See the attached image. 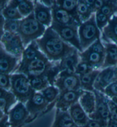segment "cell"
I'll use <instances>...</instances> for the list:
<instances>
[{
    "label": "cell",
    "instance_id": "obj_8",
    "mask_svg": "<svg viewBox=\"0 0 117 127\" xmlns=\"http://www.w3.org/2000/svg\"><path fill=\"white\" fill-rule=\"evenodd\" d=\"M1 45L6 51L21 60L25 47L19 34L4 32L1 35Z\"/></svg>",
    "mask_w": 117,
    "mask_h": 127
},
{
    "label": "cell",
    "instance_id": "obj_1",
    "mask_svg": "<svg viewBox=\"0 0 117 127\" xmlns=\"http://www.w3.org/2000/svg\"><path fill=\"white\" fill-rule=\"evenodd\" d=\"M38 47L50 62H59L77 50L58 35L51 27L47 28L43 36L36 40Z\"/></svg>",
    "mask_w": 117,
    "mask_h": 127
},
{
    "label": "cell",
    "instance_id": "obj_40",
    "mask_svg": "<svg viewBox=\"0 0 117 127\" xmlns=\"http://www.w3.org/2000/svg\"><path fill=\"white\" fill-rule=\"evenodd\" d=\"M89 48L91 49L92 50L97 52V53L106 54V49H105V46L103 45V44L102 43L101 39H98L97 41L94 42V43L90 46Z\"/></svg>",
    "mask_w": 117,
    "mask_h": 127
},
{
    "label": "cell",
    "instance_id": "obj_42",
    "mask_svg": "<svg viewBox=\"0 0 117 127\" xmlns=\"http://www.w3.org/2000/svg\"><path fill=\"white\" fill-rule=\"evenodd\" d=\"M107 122L90 119L85 126L80 127H106Z\"/></svg>",
    "mask_w": 117,
    "mask_h": 127
},
{
    "label": "cell",
    "instance_id": "obj_2",
    "mask_svg": "<svg viewBox=\"0 0 117 127\" xmlns=\"http://www.w3.org/2000/svg\"><path fill=\"white\" fill-rule=\"evenodd\" d=\"M46 29L36 20L34 12L21 20L18 34L25 47L33 41L42 37Z\"/></svg>",
    "mask_w": 117,
    "mask_h": 127
},
{
    "label": "cell",
    "instance_id": "obj_6",
    "mask_svg": "<svg viewBox=\"0 0 117 127\" xmlns=\"http://www.w3.org/2000/svg\"><path fill=\"white\" fill-rule=\"evenodd\" d=\"M55 105V103L51 104L48 103L41 92H36L25 104V106L30 114V118L28 123L31 122L42 114L45 113Z\"/></svg>",
    "mask_w": 117,
    "mask_h": 127
},
{
    "label": "cell",
    "instance_id": "obj_29",
    "mask_svg": "<svg viewBox=\"0 0 117 127\" xmlns=\"http://www.w3.org/2000/svg\"><path fill=\"white\" fill-rule=\"evenodd\" d=\"M77 12L82 23L87 21L94 14L91 7L86 3L85 0L78 1Z\"/></svg>",
    "mask_w": 117,
    "mask_h": 127
},
{
    "label": "cell",
    "instance_id": "obj_22",
    "mask_svg": "<svg viewBox=\"0 0 117 127\" xmlns=\"http://www.w3.org/2000/svg\"><path fill=\"white\" fill-rule=\"evenodd\" d=\"M79 103L88 116L94 112L96 97L94 92L83 91L79 99Z\"/></svg>",
    "mask_w": 117,
    "mask_h": 127
},
{
    "label": "cell",
    "instance_id": "obj_19",
    "mask_svg": "<svg viewBox=\"0 0 117 127\" xmlns=\"http://www.w3.org/2000/svg\"><path fill=\"white\" fill-rule=\"evenodd\" d=\"M41 53V51H40L36 41H34L31 42L25 49L24 53L22 54L20 66L17 71V72L20 71L29 63L36 58Z\"/></svg>",
    "mask_w": 117,
    "mask_h": 127
},
{
    "label": "cell",
    "instance_id": "obj_10",
    "mask_svg": "<svg viewBox=\"0 0 117 127\" xmlns=\"http://www.w3.org/2000/svg\"><path fill=\"white\" fill-rule=\"evenodd\" d=\"M96 106L94 112L89 115L90 119L108 122L110 119V112L107 101V97L102 92L94 91Z\"/></svg>",
    "mask_w": 117,
    "mask_h": 127
},
{
    "label": "cell",
    "instance_id": "obj_31",
    "mask_svg": "<svg viewBox=\"0 0 117 127\" xmlns=\"http://www.w3.org/2000/svg\"><path fill=\"white\" fill-rule=\"evenodd\" d=\"M16 3L17 8L24 18L28 17L33 12H34V5L33 1L16 0Z\"/></svg>",
    "mask_w": 117,
    "mask_h": 127
},
{
    "label": "cell",
    "instance_id": "obj_21",
    "mask_svg": "<svg viewBox=\"0 0 117 127\" xmlns=\"http://www.w3.org/2000/svg\"><path fill=\"white\" fill-rule=\"evenodd\" d=\"M103 41L117 44V13L115 14L102 31Z\"/></svg>",
    "mask_w": 117,
    "mask_h": 127
},
{
    "label": "cell",
    "instance_id": "obj_34",
    "mask_svg": "<svg viewBox=\"0 0 117 127\" xmlns=\"http://www.w3.org/2000/svg\"><path fill=\"white\" fill-rule=\"evenodd\" d=\"M99 11L112 18L113 15L117 13V1H106Z\"/></svg>",
    "mask_w": 117,
    "mask_h": 127
},
{
    "label": "cell",
    "instance_id": "obj_13",
    "mask_svg": "<svg viewBox=\"0 0 117 127\" xmlns=\"http://www.w3.org/2000/svg\"><path fill=\"white\" fill-rule=\"evenodd\" d=\"M83 90L80 89L77 91H69L61 92L55 102L56 109L63 111H68L75 104L79 101Z\"/></svg>",
    "mask_w": 117,
    "mask_h": 127
},
{
    "label": "cell",
    "instance_id": "obj_49",
    "mask_svg": "<svg viewBox=\"0 0 117 127\" xmlns=\"http://www.w3.org/2000/svg\"></svg>",
    "mask_w": 117,
    "mask_h": 127
},
{
    "label": "cell",
    "instance_id": "obj_4",
    "mask_svg": "<svg viewBox=\"0 0 117 127\" xmlns=\"http://www.w3.org/2000/svg\"><path fill=\"white\" fill-rule=\"evenodd\" d=\"M78 34L83 51L89 48L94 42L100 39L101 31L96 23L95 13L92 14L87 21L80 25L78 28Z\"/></svg>",
    "mask_w": 117,
    "mask_h": 127
},
{
    "label": "cell",
    "instance_id": "obj_24",
    "mask_svg": "<svg viewBox=\"0 0 117 127\" xmlns=\"http://www.w3.org/2000/svg\"><path fill=\"white\" fill-rule=\"evenodd\" d=\"M106 57L102 68L117 66V45L112 42H105Z\"/></svg>",
    "mask_w": 117,
    "mask_h": 127
},
{
    "label": "cell",
    "instance_id": "obj_35",
    "mask_svg": "<svg viewBox=\"0 0 117 127\" xmlns=\"http://www.w3.org/2000/svg\"><path fill=\"white\" fill-rule=\"evenodd\" d=\"M94 70V68L91 65L88 64L85 62L80 61L77 66L76 67L75 74L80 76L88 74V73L93 71Z\"/></svg>",
    "mask_w": 117,
    "mask_h": 127
},
{
    "label": "cell",
    "instance_id": "obj_17",
    "mask_svg": "<svg viewBox=\"0 0 117 127\" xmlns=\"http://www.w3.org/2000/svg\"><path fill=\"white\" fill-rule=\"evenodd\" d=\"M51 14L53 18L52 22L61 25L79 26V25L66 11L57 5L55 1L54 4L51 7Z\"/></svg>",
    "mask_w": 117,
    "mask_h": 127
},
{
    "label": "cell",
    "instance_id": "obj_11",
    "mask_svg": "<svg viewBox=\"0 0 117 127\" xmlns=\"http://www.w3.org/2000/svg\"><path fill=\"white\" fill-rule=\"evenodd\" d=\"M116 81H117V66L107 67L101 70L94 84V88L95 91L103 93L107 86Z\"/></svg>",
    "mask_w": 117,
    "mask_h": 127
},
{
    "label": "cell",
    "instance_id": "obj_43",
    "mask_svg": "<svg viewBox=\"0 0 117 127\" xmlns=\"http://www.w3.org/2000/svg\"><path fill=\"white\" fill-rule=\"evenodd\" d=\"M0 127H10L9 122L8 115L1 114L0 116Z\"/></svg>",
    "mask_w": 117,
    "mask_h": 127
},
{
    "label": "cell",
    "instance_id": "obj_14",
    "mask_svg": "<svg viewBox=\"0 0 117 127\" xmlns=\"http://www.w3.org/2000/svg\"><path fill=\"white\" fill-rule=\"evenodd\" d=\"M20 59L6 51L3 46L0 47V71L1 74H10L17 71L21 62Z\"/></svg>",
    "mask_w": 117,
    "mask_h": 127
},
{
    "label": "cell",
    "instance_id": "obj_48",
    "mask_svg": "<svg viewBox=\"0 0 117 127\" xmlns=\"http://www.w3.org/2000/svg\"><path fill=\"white\" fill-rule=\"evenodd\" d=\"M78 127V126H76V127Z\"/></svg>",
    "mask_w": 117,
    "mask_h": 127
},
{
    "label": "cell",
    "instance_id": "obj_26",
    "mask_svg": "<svg viewBox=\"0 0 117 127\" xmlns=\"http://www.w3.org/2000/svg\"><path fill=\"white\" fill-rule=\"evenodd\" d=\"M56 1L57 5L66 11L80 25L82 24L77 12L78 1L76 0H58Z\"/></svg>",
    "mask_w": 117,
    "mask_h": 127
},
{
    "label": "cell",
    "instance_id": "obj_46",
    "mask_svg": "<svg viewBox=\"0 0 117 127\" xmlns=\"http://www.w3.org/2000/svg\"><path fill=\"white\" fill-rule=\"evenodd\" d=\"M9 2V1H0V9L1 11L3 10L5 7L6 6L7 3Z\"/></svg>",
    "mask_w": 117,
    "mask_h": 127
},
{
    "label": "cell",
    "instance_id": "obj_7",
    "mask_svg": "<svg viewBox=\"0 0 117 127\" xmlns=\"http://www.w3.org/2000/svg\"><path fill=\"white\" fill-rule=\"evenodd\" d=\"M50 27L65 42L73 46L79 53L83 52L78 34L79 26L61 25L52 22Z\"/></svg>",
    "mask_w": 117,
    "mask_h": 127
},
{
    "label": "cell",
    "instance_id": "obj_5",
    "mask_svg": "<svg viewBox=\"0 0 117 127\" xmlns=\"http://www.w3.org/2000/svg\"><path fill=\"white\" fill-rule=\"evenodd\" d=\"M54 64L47 58L42 53L18 72L24 74L28 78L33 76H46L48 71Z\"/></svg>",
    "mask_w": 117,
    "mask_h": 127
},
{
    "label": "cell",
    "instance_id": "obj_20",
    "mask_svg": "<svg viewBox=\"0 0 117 127\" xmlns=\"http://www.w3.org/2000/svg\"><path fill=\"white\" fill-rule=\"evenodd\" d=\"M69 112L75 124L78 127L85 126L90 120L89 116L82 108L79 101L71 107Z\"/></svg>",
    "mask_w": 117,
    "mask_h": 127
},
{
    "label": "cell",
    "instance_id": "obj_3",
    "mask_svg": "<svg viewBox=\"0 0 117 127\" xmlns=\"http://www.w3.org/2000/svg\"><path fill=\"white\" fill-rule=\"evenodd\" d=\"M10 91L18 102L25 104L36 92L30 85L28 77L24 74L16 73L11 75Z\"/></svg>",
    "mask_w": 117,
    "mask_h": 127
},
{
    "label": "cell",
    "instance_id": "obj_50",
    "mask_svg": "<svg viewBox=\"0 0 117 127\" xmlns=\"http://www.w3.org/2000/svg\"></svg>",
    "mask_w": 117,
    "mask_h": 127
},
{
    "label": "cell",
    "instance_id": "obj_41",
    "mask_svg": "<svg viewBox=\"0 0 117 127\" xmlns=\"http://www.w3.org/2000/svg\"><path fill=\"white\" fill-rule=\"evenodd\" d=\"M107 97V96H106ZM107 101L110 112V118L117 122V106L112 100L107 97Z\"/></svg>",
    "mask_w": 117,
    "mask_h": 127
},
{
    "label": "cell",
    "instance_id": "obj_45",
    "mask_svg": "<svg viewBox=\"0 0 117 127\" xmlns=\"http://www.w3.org/2000/svg\"><path fill=\"white\" fill-rule=\"evenodd\" d=\"M40 2L46 6L51 8V7L54 4L55 1H40Z\"/></svg>",
    "mask_w": 117,
    "mask_h": 127
},
{
    "label": "cell",
    "instance_id": "obj_27",
    "mask_svg": "<svg viewBox=\"0 0 117 127\" xmlns=\"http://www.w3.org/2000/svg\"><path fill=\"white\" fill-rule=\"evenodd\" d=\"M1 15L5 20H21L24 18L17 8L16 0L9 1L6 6L1 11Z\"/></svg>",
    "mask_w": 117,
    "mask_h": 127
},
{
    "label": "cell",
    "instance_id": "obj_16",
    "mask_svg": "<svg viewBox=\"0 0 117 127\" xmlns=\"http://www.w3.org/2000/svg\"><path fill=\"white\" fill-rule=\"evenodd\" d=\"M79 56L80 61L91 65L94 70H99L104 64L106 54L97 53L89 47L82 53L79 52Z\"/></svg>",
    "mask_w": 117,
    "mask_h": 127
},
{
    "label": "cell",
    "instance_id": "obj_37",
    "mask_svg": "<svg viewBox=\"0 0 117 127\" xmlns=\"http://www.w3.org/2000/svg\"><path fill=\"white\" fill-rule=\"evenodd\" d=\"M103 94L109 99L117 97V81L112 83L107 86Z\"/></svg>",
    "mask_w": 117,
    "mask_h": 127
},
{
    "label": "cell",
    "instance_id": "obj_23",
    "mask_svg": "<svg viewBox=\"0 0 117 127\" xmlns=\"http://www.w3.org/2000/svg\"><path fill=\"white\" fill-rule=\"evenodd\" d=\"M80 61L79 56V51L76 50L74 53L68 57L64 58L62 60L56 62L57 66L59 71V72L71 69L76 71V67Z\"/></svg>",
    "mask_w": 117,
    "mask_h": 127
},
{
    "label": "cell",
    "instance_id": "obj_15",
    "mask_svg": "<svg viewBox=\"0 0 117 127\" xmlns=\"http://www.w3.org/2000/svg\"><path fill=\"white\" fill-rule=\"evenodd\" d=\"M34 5V16L40 24L46 28H49L53 22L51 8L47 7L40 1H33Z\"/></svg>",
    "mask_w": 117,
    "mask_h": 127
},
{
    "label": "cell",
    "instance_id": "obj_36",
    "mask_svg": "<svg viewBox=\"0 0 117 127\" xmlns=\"http://www.w3.org/2000/svg\"><path fill=\"white\" fill-rule=\"evenodd\" d=\"M111 18L107 17V15L103 14L100 11H97L95 13V20L98 28L102 32L103 28L108 24Z\"/></svg>",
    "mask_w": 117,
    "mask_h": 127
},
{
    "label": "cell",
    "instance_id": "obj_12",
    "mask_svg": "<svg viewBox=\"0 0 117 127\" xmlns=\"http://www.w3.org/2000/svg\"><path fill=\"white\" fill-rule=\"evenodd\" d=\"M54 86L58 88L60 93L69 91H77L81 89L79 76L76 74L64 75L59 73Z\"/></svg>",
    "mask_w": 117,
    "mask_h": 127
},
{
    "label": "cell",
    "instance_id": "obj_25",
    "mask_svg": "<svg viewBox=\"0 0 117 127\" xmlns=\"http://www.w3.org/2000/svg\"><path fill=\"white\" fill-rule=\"evenodd\" d=\"M76 126L68 111L56 109L54 121L51 127H74Z\"/></svg>",
    "mask_w": 117,
    "mask_h": 127
},
{
    "label": "cell",
    "instance_id": "obj_9",
    "mask_svg": "<svg viewBox=\"0 0 117 127\" xmlns=\"http://www.w3.org/2000/svg\"><path fill=\"white\" fill-rule=\"evenodd\" d=\"M8 116L10 127H21L28 123L30 114L25 104L21 102H18L9 111Z\"/></svg>",
    "mask_w": 117,
    "mask_h": 127
},
{
    "label": "cell",
    "instance_id": "obj_39",
    "mask_svg": "<svg viewBox=\"0 0 117 127\" xmlns=\"http://www.w3.org/2000/svg\"><path fill=\"white\" fill-rule=\"evenodd\" d=\"M86 3L91 7L93 13H96L97 11L101 10L102 7L105 4V1L102 0H97V1H91V0H85Z\"/></svg>",
    "mask_w": 117,
    "mask_h": 127
},
{
    "label": "cell",
    "instance_id": "obj_44",
    "mask_svg": "<svg viewBox=\"0 0 117 127\" xmlns=\"http://www.w3.org/2000/svg\"><path fill=\"white\" fill-rule=\"evenodd\" d=\"M106 127H117V122L110 118L107 122Z\"/></svg>",
    "mask_w": 117,
    "mask_h": 127
},
{
    "label": "cell",
    "instance_id": "obj_33",
    "mask_svg": "<svg viewBox=\"0 0 117 127\" xmlns=\"http://www.w3.org/2000/svg\"><path fill=\"white\" fill-rule=\"evenodd\" d=\"M21 20H5L3 29L1 32V35L4 32H9L13 34H18Z\"/></svg>",
    "mask_w": 117,
    "mask_h": 127
},
{
    "label": "cell",
    "instance_id": "obj_47",
    "mask_svg": "<svg viewBox=\"0 0 117 127\" xmlns=\"http://www.w3.org/2000/svg\"><path fill=\"white\" fill-rule=\"evenodd\" d=\"M112 100L114 102L115 104H116L117 106V97H114V98H112V99H110Z\"/></svg>",
    "mask_w": 117,
    "mask_h": 127
},
{
    "label": "cell",
    "instance_id": "obj_18",
    "mask_svg": "<svg viewBox=\"0 0 117 127\" xmlns=\"http://www.w3.org/2000/svg\"><path fill=\"white\" fill-rule=\"evenodd\" d=\"M16 97L10 90L0 89L1 114L8 115L9 111L18 103Z\"/></svg>",
    "mask_w": 117,
    "mask_h": 127
},
{
    "label": "cell",
    "instance_id": "obj_28",
    "mask_svg": "<svg viewBox=\"0 0 117 127\" xmlns=\"http://www.w3.org/2000/svg\"><path fill=\"white\" fill-rule=\"evenodd\" d=\"M100 70H94L91 72L79 76L80 82V88L83 91L94 92V84L96 78L98 75Z\"/></svg>",
    "mask_w": 117,
    "mask_h": 127
},
{
    "label": "cell",
    "instance_id": "obj_32",
    "mask_svg": "<svg viewBox=\"0 0 117 127\" xmlns=\"http://www.w3.org/2000/svg\"><path fill=\"white\" fill-rule=\"evenodd\" d=\"M41 93L42 94L43 97H45L48 103L51 104H54L56 102L57 98L59 96V90L54 86H48L45 89L41 91Z\"/></svg>",
    "mask_w": 117,
    "mask_h": 127
},
{
    "label": "cell",
    "instance_id": "obj_30",
    "mask_svg": "<svg viewBox=\"0 0 117 127\" xmlns=\"http://www.w3.org/2000/svg\"><path fill=\"white\" fill-rule=\"evenodd\" d=\"M28 78L32 87L36 92H41L50 86L46 76H38L30 77Z\"/></svg>",
    "mask_w": 117,
    "mask_h": 127
},
{
    "label": "cell",
    "instance_id": "obj_38",
    "mask_svg": "<svg viewBox=\"0 0 117 127\" xmlns=\"http://www.w3.org/2000/svg\"><path fill=\"white\" fill-rule=\"evenodd\" d=\"M11 76L10 74H0V86L1 88L6 90L11 89Z\"/></svg>",
    "mask_w": 117,
    "mask_h": 127
}]
</instances>
